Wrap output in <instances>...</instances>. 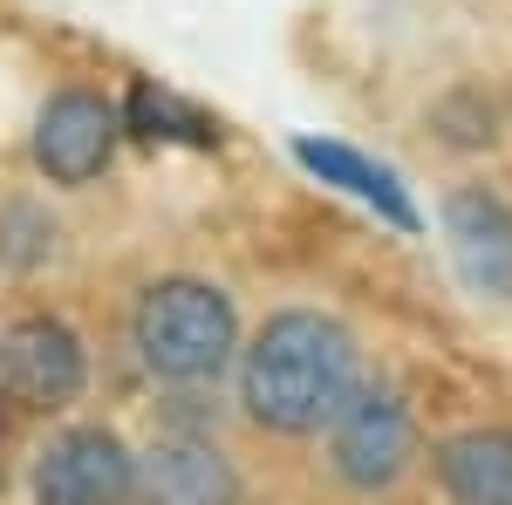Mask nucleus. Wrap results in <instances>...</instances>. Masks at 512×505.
<instances>
[{"mask_svg":"<svg viewBox=\"0 0 512 505\" xmlns=\"http://www.w3.org/2000/svg\"><path fill=\"white\" fill-rule=\"evenodd\" d=\"M239 410L246 424L274 437H321V424L342 410V396L362 383L355 335L321 308H280L239 342Z\"/></svg>","mask_w":512,"mask_h":505,"instance_id":"obj_1","label":"nucleus"},{"mask_svg":"<svg viewBox=\"0 0 512 505\" xmlns=\"http://www.w3.org/2000/svg\"><path fill=\"white\" fill-rule=\"evenodd\" d=\"M130 349L171 389H212L239 355V308L219 280L164 273L130 308Z\"/></svg>","mask_w":512,"mask_h":505,"instance_id":"obj_2","label":"nucleus"},{"mask_svg":"<svg viewBox=\"0 0 512 505\" xmlns=\"http://www.w3.org/2000/svg\"><path fill=\"white\" fill-rule=\"evenodd\" d=\"M321 437H328V471L362 499L403 485V471L417 465V417L390 383H355L342 410L321 424Z\"/></svg>","mask_w":512,"mask_h":505,"instance_id":"obj_3","label":"nucleus"},{"mask_svg":"<svg viewBox=\"0 0 512 505\" xmlns=\"http://www.w3.org/2000/svg\"><path fill=\"white\" fill-rule=\"evenodd\" d=\"M117 144H123V117L103 89H55L35 110V130H28L35 171L48 185H62V192L96 185L117 164Z\"/></svg>","mask_w":512,"mask_h":505,"instance_id":"obj_4","label":"nucleus"},{"mask_svg":"<svg viewBox=\"0 0 512 505\" xmlns=\"http://www.w3.org/2000/svg\"><path fill=\"white\" fill-rule=\"evenodd\" d=\"M89 383V349L62 314H21L0 328V396L14 410H69Z\"/></svg>","mask_w":512,"mask_h":505,"instance_id":"obj_5","label":"nucleus"},{"mask_svg":"<svg viewBox=\"0 0 512 505\" xmlns=\"http://www.w3.org/2000/svg\"><path fill=\"white\" fill-rule=\"evenodd\" d=\"M137 451L110 424H69L55 430L28 465V499L35 505H130Z\"/></svg>","mask_w":512,"mask_h":505,"instance_id":"obj_6","label":"nucleus"},{"mask_svg":"<svg viewBox=\"0 0 512 505\" xmlns=\"http://www.w3.org/2000/svg\"><path fill=\"white\" fill-rule=\"evenodd\" d=\"M444 246L458 280L485 301H512V205L485 185H458L444 198Z\"/></svg>","mask_w":512,"mask_h":505,"instance_id":"obj_7","label":"nucleus"},{"mask_svg":"<svg viewBox=\"0 0 512 505\" xmlns=\"http://www.w3.org/2000/svg\"><path fill=\"white\" fill-rule=\"evenodd\" d=\"M130 505H239V471L212 437H158L137 451Z\"/></svg>","mask_w":512,"mask_h":505,"instance_id":"obj_8","label":"nucleus"},{"mask_svg":"<svg viewBox=\"0 0 512 505\" xmlns=\"http://www.w3.org/2000/svg\"><path fill=\"white\" fill-rule=\"evenodd\" d=\"M287 151H294L301 171H315L321 185H335V192H349L355 205H369L383 226H396V233H424V212H417V198H410V185H403L396 164L355 151V144H335V137H294Z\"/></svg>","mask_w":512,"mask_h":505,"instance_id":"obj_9","label":"nucleus"},{"mask_svg":"<svg viewBox=\"0 0 512 505\" xmlns=\"http://www.w3.org/2000/svg\"><path fill=\"white\" fill-rule=\"evenodd\" d=\"M437 492L451 505H512V430L478 424L431 451Z\"/></svg>","mask_w":512,"mask_h":505,"instance_id":"obj_10","label":"nucleus"},{"mask_svg":"<svg viewBox=\"0 0 512 505\" xmlns=\"http://www.w3.org/2000/svg\"><path fill=\"white\" fill-rule=\"evenodd\" d=\"M123 137L137 144H164V151H219V117H205L198 103H185L178 89H158V82H130L117 103Z\"/></svg>","mask_w":512,"mask_h":505,"instance_id":"obj_11","label":"nucleus"},{"mask_svg":"<svg viewBox=\"0 0 512 505\" xmlns=\"http://www.w3.org/2000/svg\"><path fill=\"white\" fill-rule=\"evenodd\" d=\"M55 260V219L35 198H7L0 205V267L7 273H35Z\"/></svg>","mask_w":512,"mask_h":505,"instance_id":"obj_12","label":"nucleus"},{"mask_svg":"<svg viewBox=\"0 0 512 505\" xmlns=\"http://www.w3.org/2000/svg\"><path fill=\"white\" fill-rule=\"evenodd\" d=\"M0 430H7V396H0Z\"/></svg>","mask_w":512,"mask_h":505,"instance_id":"obj_13","label":"nucleus"}]
</instances>
